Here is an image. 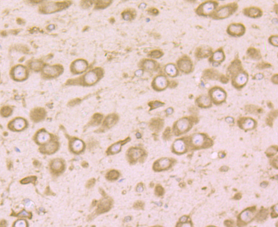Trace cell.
I'll list each match as a JSON object with an SVG mask.
<instances>
[{"label": "cell", "mask_w": 278, "mask_h": 227, "mask_svg": "<svg viewBox=\"0 0 278 227\" xmlns=\"http://www.w3.org/2000/svg\"><path fill=\"white\" fill-rule=\"evenodd\" d=\"M237 9V4L235 3L224 6L219 9L215 13L213 18L216 19L227 18L233 14Z\"/></svg>", "instance_id": "6da1fadb"}, {"label": "cell", "mask_w": 278, "mask_h": 227, "mask_svg": "<svg viewBox=\"0 0 278 227\" xmlns=\"http://www.w3.org/2000/svg\"><path fill=\"white\" fill-rule=\"evenodd\" d=\"M218 4L216 2H207L199 6L196 10V13L201 16H207L216 9Z\"/></svg>", "instance_id": "7a4b0ae2"}, {"label": "cell", "mask_w": 278, "mask_h": 227, "mask_svg": "<svg viewBox=\"0 0 278 227\" xmlns=\"http://www.w3.org/2000/svg\"><path fill=\"white\" fill-rule=\"evenodd\" d=\"M245 27L244 25L239 23L231 24L227 29V33L232 36L239 37L245 33Z\"/></svg>", "instance_id": "3957f363"}, {"label": "cell", "mask_w": 278, "mask_h": 227, "mask_svg": "<svg viewBox=\"0 0 278 227\" xmlns=\"http://www.w3.org/2000/svg\"><path fill=\"white\" fill-rule=\"evenodd\" d=\"M67 3H57L55 2H49L44 4L42 8L43 12L46 13H53L55 11L64 8L67 6Z\"/></svg>", "instance_id": "277c9868"}, {"label": "cell", "mask_w": 278, "mask_h": 227, "mask_svg": "<svg viewBox=\"0 0 278 227\" xmlns=\"http://www.w3.org/2000/svg\"><path fill=\"white\" fill-rule=\"evenodd\" d=\"M13 78L17 80H25L27 76L26 69L22 65H18L14 68L13 72Z\"/></svg>", "instance_id": "5b68a950"}, {"label": "cell", "mask_w": 278, "mask_h": 227, "mask_svg": "<svg viewBox=\"0 0 278 227\" xmlns=\"http://www.w3.org/2000/svg\"><path fill=\"white\" fill-rule=\"evenodd\" d=\"M87 68V62L82 60L76 61L72 65V71L76 73H83L86 71Z\"/></svg>", "instance_id": "8992f818"}, {"label": "cell", "mask_w": 278, "mask_h": 227, "mask_svg": "<svg viewBox=\"0 0 278 227\" xmlns=\"http://www.w3.org/2000/svg\"><path fill=\"white\" fill-rule=\"evenodd\" d=\"M178 64L180 69L184 73H189L192 70V62L190 60L187 58H183L180 60L178 62Z\"/></svg>", "instance_id": "52a82bcc"}, {"label": "cell", "mask_w": 278, "mask_h": 227, "mask_svg": "<svg viewBox=\"0 0 278 227\" xmlns=\"http://www.w3.org/2000/svg\"><path fill=\"white\" fill-rule=\"evenodd\" d=\"M243 14L251 18H257L262 16V11L259 8L251 7L247 8L243 11Z\"/></svg>", "instance_id": "ba28073f"}, {"label": "cell", "mask_w": 278, "mask_h": 227, "mask_svg": "<svg viewBox=\"0 0 278 227\" xmlns=\"http://www.w3.org/2000/svg\"><path fill=\"white\" fill-rule=\"evenodd\" d=\"M211 94L213 101L217 102H222L226 98L225 92L219 88L213 89L211 91Z\"/></svg>", "instance_id": "9c48e42d"}, {"label": "cell", "mask_w": 278, "mask_h": 227, "mask_svg": "<svg viewBox=\"0 0 278 227\" xmlns=\"http://www.w3.org/2000/svg\"><path fill=\"white\" fill-rule=\"evenodd\" d=\"M168 85L167 80L165 76H161L156 78L153 83L154 89L157 90L164 89Z\"/></svg>", "instance_id": "30bf717a"}, {"label": "cell", "mask_w": 278, "mask_h": 227, "mask_svg": "<svg viewBox=\"0 0 278 227\" xmlns=\"http://www.w3.org/2000/svg\"><path fill=\"white\" fill-rule=\"evenodd\" d=\"M61 68L57 66H45L43 69V72L48 76L54 77L57 76L61 72Z\"/></svg>", "instance_id": "8fae6325"}, {"label": "cell", "mask_w": 278, "mask_h": 227, "mask_svg": "<svg viewBox=\"0 0 278 227\" xmlns=\"http://www.w3.org/2000/svg\"><path fill=\"white\" fill-rule=\"evenodd\" d=\"M112 205V201L110 199H103L99 204L97 212L99 213H102L107 212L111 209Z\"/></svg>", "instance_id": "7c38bea8"}, {"label": "cell", "mask_w": 278, "mask_h": 227, "mask_svg": "<svg viewBox=\"0 0 278 227\" xmlns=\"http://www.w3.org/2000/svg\"><path fill=\"white\" fill-rule=\"evenodd\" d=\"M98 76L94 71H90L84 76V80L85 84L92 85L96 83L98 80Z\"/></svg>", "instance_id": "4fadbf2b"}, {"label": "cell", "mask_w": 278, "mask_h": 227, "mask_svg": "<svg viewBox=\"0 0 278 227\" xmlns=\"http://www.w3.org/2000/svg\"><path fill=\"white\" fill-rule=\"evenodd\" d=\"M247 76L245 73H240L238 74L233 81L235 86L240 87L243 86L247 81Z\"/></svg>", "instance_id": "5bb4252c"}, {"label": "cell", "mask_w": 278, "mask_h": 227, "mask_svg": "<svg viewBox=\"0 0 278 227\" xmlns=\"http://www.w3.org/2000/svg\"><path fill=\"white\" fill-rule=\"evenodd\" d=\"M26 122L22 118H18L13 122L10 125V127L15 131H21L26 126Z\"/></svg>", "instance_id": "9a60e30c"}, {"label": "cell", "mask_w": 278, "mask_h": 227, "mask_svg": "<svg viewBox=\"0 0 278 227\" xmlns=\"http://www.w3.org/2000/svg\"><path fill=\"white\" fill-rule=\"evenodd\" d=\"M51 139V135L45 131H41L39 132L36 136V141L38 143L43 144L47 143Z\"/></svg>", "instance_id": "2e32d148"}, {"label": "cell", "mask_w": 278, "mask_h": 227, "mask_svg": "<svg viewBox=\"0 0 278 227\" xmlns=\"http://www.w3.org/2000/svg\"><path fill=\"white\" fill-rule=\"evenodd\" d=\"M84 143L80 140H75L72 142L71 148L73 152L75 153H80L83 151L84 149Z\"/></svg>", "instance_id": "e0dca14e"}, {"label": "cell", "mask_w": 278, "mask_h": 227, "mask_svg": "<svg viewBox=\"0 0 278 227\" xmlns=\"http://www.w3.org/2000/svg\"><path fill=\"white\" fill-rule=\"evenodd\" d=\"M170 163L171 162L168 159H162L155 163L154 166V170H159L166 169L170 167Z\"/></svg>", "instance_id": "ac0fdd59"}, {"label": "cell", "mask_w": 278, "mask_h": 227, "mask_svg": "<svg viewBox=\"0 0 278 227\" xmlns=\"http://www.w3.org/2000/svg\"><path fill=\"white\" fill-rule=\"evenodd\" d=\"M212 54L211 49L207 47H200L196 52V56L200 58L207 57Z\"/></svg>", "instance_id": "d6986e66"}, {"label": "cell", "mask_w": 278, "mask_h": 227, "mask_svg": "<svg viewBox=\"0 0 278 227\" xmlns=\"http://www.w3.org/2000/svg\"><path fill=\"white\" fill-rule=\"evenodd\" d=\"M51 167L54 172H62L64 170V165L60 160L56 159L52 162Z\"/></svg>", "instance_id": "ffe728a7"}, {"label": "cell", "mask_w": 278, "mask_h": 227, "mask_svg": "<svg viewBox=\"0 0 278 227\" xmlns=\"http://www.w3.org/2000/svg\"><path fill=\"white\" fill-rule=\"evenodd\" d=\"M190 122L186 119L180 120L177 123L176 127L178 130L181 132H183L188 129Z\"/></svg>", "instance_id": "44dd1931"}, {"label": "cell", "mask_w": 278, "mask_h": 227, "mask_svg": "<svg viewBox=\"0 0 278 227\" xmlns=\"http://www.w3.org/2000/svg\"><path fill=\"white\" fill-rule=\"evenodd\" d=\"M58 145L56 142H52L45 146L44 147V150H42L44 153L50 154L54 153L57 150Z\"/></svg>", "instance_id": "7402d4cb"}, {"label": "cell", "mask_w": 278, "mask_h": 227, "mask_svg": "<svg viewBox=\"0 0 278 227\" xmlns=\"http://www.w3.org/2000/svg\"><path fill=\"white\" fill-rule=\"evenodd\" d=\"M225 59V55L223 51L219 50L216 51L213 53L211 60L215 62H223Z\"/></svg>", "instance_id": "603a6c76"}, {"label": "cell", "mask_w": 278, "mask_h": 227, "mask_svg": "<svg viewBox=\"0 0 278 227\" xmlns=\"http://www.w3.org/2000/svg\"><path fill=\"white\" fill-rule=\"evenodd\" d=\"M143 155V152L140 149H132L129 152L130 158L134 160H137Z\"/></svg>", "instance_id": "cb8c5ba5"}, {"label": "cell", "mask_w": 278, "mask_h": 227, "mask_svg": "<svg viewBox=\"0 0 278 227\" xmlns=\"http://www.w3.org/2000/svg\"><path fill=\"white\" fill-rule=\"evenodd\" d=\"M247 55L252 59L260 60L261 58V55L258 50L254 48H250L247 50Z\"/></svg>", "instance_id": "d4e9b609"}, {"label": "cell", "mask_w": 278, "mask_h": 227, "mask_svg": "<svg viewBox=\"0 0 278 227\" xmlns=\"http://www.w3.org/2000/svg\"><path fill=\"white\" fill-rule=\"evenodd\" d=\"M165 71L168 75L170 76H174L177 74L178 71L176 68L173 64H169L165 68Z\"/></svg>", "instance_id": "484cf974"}, {"label": "cell", "mask_w": 278, "mask_h": 227, "mask_svg": "<svg viewBox=\"0 0 278 227\" xmlns=\"http://www.w3.org/2000/svg\"><path fill=\"white\" fill-rule=\"evenodd\" d=\"M198 102L200 105L203 107L209 106L211 103L210 99L205 96H203L199 98L198 100Z\"/></svg>", "instance_id": "4316f807"}, {"label": "cell", "mask_w": 278, "mask_h": 227, "mask_svg": "<svg viewBox=\"0 0 278 227\" xmlns=\"http://www.w3.org/2000/svg\"><path fill=\"white\" fill-rule=\"evenodd\" d=\"M174 148L176 152L180 153L183 152L185 150V145L183 141H177L174 143Z\"/></svg>", "instance_id": "83f0119b"}, {"label": "cell", "mask_w": 278, "mask_h": 227, "mask_svg": "<svg viewBox=\"0 0 278 227\" xmlns=\"http://www.w3.org/2000/svg\"><path fill=\"white\" fill-rule=\"evenodd\" d=\"M203 138L201 134H196L192 138V143L196 146H200L203 143Z\"/></svg>", "instance_id": "f1b7e54d"}, {"label": "cell", "mask_w": 278, "mask_h": 227, "mask_svg": "<svg viewBox=\"0 0 278 227\" xmlns=\"http://www.w3.org/2000/svg\"><path fill=\"white\" fill-rule=\"evenodd\" d=\"M119 176V173L116 170H112L107 174L106 178L110 180H117Z\"/></svg>", "instance_id": "f546056e"}, {"label": "cell", "mask_w": 278, "mask_h": 227, "mask_svg": "<svg viewBox=\"0 0 278 227\" xmlns=\"http://www.w3.org/2000/svg\"><path fill=\"white\" fill-rule=\"evenodd\" d=\"M121 143H117L116 144H113L110 149H109V152L110 154H115L117 153L121 149Z\"/></svg>", "instance_id": "4dcf8cb0"}, {"label": "cell", "mask_w": 278, "mask_h": 227, "mask_svg": "<svg viewBox=\"0 0 278 227\" xmlns=\"http://www.w3.org/2000/svg\"><path fill=\"white\" fill-rule=\"evenodd\" d=\"M143 67L147 70H152L155 67V64L154 61L147 60L143 63Z\"/></svg>", "instance_id": "1f68e13d"}, {"label": "cell", "mask_w": 278, "mask_h": 227, "mask_svg": "<svg viewBox=\"0 0 278 227\" xmlns=\"http://www.w3.org/2000/svg\"><path fill=\"white\" fill-rule=\"evenodd\" d=\"M42 67V62H38V61H34L31 62V67L33 70L35 71H39Z\"/></svg>", "instance_id": "d6a6232c"}, {"label": "cell", "mask_w": 278, "mask_h": 227, "mask_svg": "<svg viewBox=\"0 0 278 227\" xmlns=\"http://www.w3.org/2000/svg\"><path fill=\"white\" fill-rule=\"evenodd\" d=\"M36 180V177L35 176L29 177L25 178L21 181V183L23 184H27L29 183H34Z\"/></svg>", "instance_id": "836d02e7"}, {"label": "cell", "mask_w": 278, "mask_h": 227, "mask_svg": "<svg viewBox=\"0 0 278 227\" xmlns=\"http://www.w3.org/2000/svg\"><path fill=\"white\" fill-rule=\"evenodd\" d=\"M252 217V214H251V212H249V211H246L242 213V216H241L242 220L244 221H250Z\"/></svg>", "instance_id": "e575fe53"}, {"label": "cell", "mask_w": 278, "mask_h": 227, "mask_svg": "<svg viewBox=\"0 0 278 227\" xmlns=\"http://www.w3.org/2000/svg\"><path fill=\"white\" fill-rule=\"evenodd\" d=\"M12 113V110L10 108L8 107H5L3 108L1 111V113L3 116L7 117L9 116Z\"/></svg>", "instance_id": "d590c367"}, {"label": "cell", "mask_w": 278, "mask_h": 227, "mask_svg": "<svg viewBox=\"0 0 278 227\" xmlns=\"http://www.w3.org/2000/svg\"><path fill=\"white\" fill-rule=\"evenodd\" d=\"M269 42L273 46L278 47V36L273 35L269 39Z\"/></svg>", "instance_id": "8d00e7d4"}, {"label": "cell", "mask_w": 278, "mask_h": 227, "mask_svg": "<svg viewBox=\"0 0 278 227\" xmlns=\"http://www.w3.org/2000/svg\"><path fill=\"white\" fill-rule=\"evenodd\" d=\"M162 53L159 51H153L150 53V56L152 58H154L155 59H158L161 58L162 56Z\"/></svg>", "instance_id": "74e56055"}, {"label": "cell", "mask_w": 278, "mask_h": 227, "mask_svg": "<svg viewBox=\"0 0 278 227\" xmlns=\"http://www.w3.org/2000/svg\"><path fill=\"white\" fill-rule=\"evenodd\" d=\"M254 126V122L251 120H247L243 123V127L244 129H248L252 128Z\"/></svg>", "instance_id": "f35d334b"}, {"label": "cell", "mask_w": 278, "mask_h": 227, "mask_svg": "<svg viewBox=\"0 0 278 227\" xmlns=\"http://www.w3.org/2000/svg\"><path fill=\"white\" fill-rule=\"evenodd\" d=\"M27 223L24 220H19L17 221L14 225V227H26Z\"/></svg>", "instance_id": "ab89813d"}, {"label": "cell", "mask_w": 278, "mask_h": 227, "mask_svg": "<svg viewBox=\"0 0 278 227\" xmlns=\"http://www.w3.org/2000/svg\"><path fill=\"white\" fill-rule=\"evenodd\" d=\"M123 18L125 20H129L132 18V15L129 12H125L123 14Z\"/></svg>", "instance_id": "60d3db41"}, {"label": "cell", "mask_w": 278, "mask_h": 227, "mask_svg": "<svg viewBox=\"0 0 278 227\" xmlns=\"http://www.w3.org/2000/svg\"><path fill=\"white\" fill-rule=\"evenodd\" d=\"M18 216L19 217H27L29 218H31V213L26 212L25 210H24V211H22V212L20 213L18 215Z\"/></svg>", "instance_id": "b9f144b4"}, {"label": "cell", "mask_w": 278, "mask_h": 227, "mask_svg": "<svg viewBox=\"0 0 278 227\" xmlns=\"http://www.w3.org/2000/svg\"><path fill=\"white\" fill-rule=\"evenodd\" d=\"M96 182V180L94 179H92L88 181L86 184L87 188H91L94 186Z\"/></svg>", "instance_id": "7bdbcfd3"}, {"label": "cell", "mask_w": 278, "mask_h": 227, "mask_svg": "<svg viewBox=\"0 0 278 227\" xmlns=\"http://www.w3.org/2000/svg\"><path fill=\"white\" fill-rule=\"evenodd\" d=\"M114 122V118L113 117H108L105 120V123L107 125L110 126V125H112Z\"/></svg>", "instance_id": "ee69618b"}, {"label": "cell", "mask_w": 278, "mask_h": 227, "mask_svg": "<svg viewBox=\"0 0 278 227\" xmlns=\"http://www.w3.org/2000/svg\"><path fill=\"white\" fill-rule=\"evenodd\" d=\"M156 192L158 195H161L163 194V189L161 187L158 186L156 189Z\"/></svg>", "instance_id": "f6af8a7d"}, {"label": "cell", "mask_w": 278, "mask_h": 227, "mask_svg": "<svg viewBox=\"0 0 278 227\" xmlns=\"http://www.w3.org/2000/svg\"><path fill=\"white\" fill-rule=\"evenodd\" d=\"M143 206V204L141 202H137L135 204L134 207L137 208H141Z\"/></svg>", "instance_id": "bcb514c9"}, {"label": "cell", "mask_w": 278, "mask_h": 227, "mask_svg": "<svg viewBox=\"0 0 278 227\" xmlns=\"http://www.w3.org/2000/svg\"><path fill=\"white\" fill-rule=\"evenodd\" d=\"M142 74H143V71H142V70H138V71H137V72H136V75L137 76H141L142 75Z\"/></svg>", "instance_id": "7dc6e473"}, {"label": "cell", "mask_w": 278, "mask_h": 227, "mask_svg": "<svg viewBox=\"0 0 278 227\" xmlns=\"http://www.w3.org/2000/svg\"><path fill=\"white\" fill-rule=\"evenodd\" d=\"M137 191H139V192H141V191H143V187H142V186H141V185L139 186L138 187V188H137Z\"/></svg>", "instance_id": "c3c4849f"}, {"label": "cell", "mask_w": 278, "mask_h": 227, "mask_svg": "<svg viewBox=\"0 0 278 227\" xmlns=\"http://www.w3.org/2000/svg\"><path fill=\"white\" fill-rule=\"evenodd\" d=\"M54 28H55V26H54V25H53V24L50 25L48 27V28L50 30H53L54 29Z\"/></svg>", "instance_id": "681fc988"}, {"label": "cell", "mask_w": 278, "mask_h": 227, "mask_svg": "<svg viewBox=\"0 0 278 227\" xmlns=\"http://www.w3.org/2000/svg\"><path fill=\"white\" fill-rule=\"evenodd\" d=\"M187 219V218L186 217H183L181 218V220L182 222H185L186 221Z\"/></svg>", "instance_id": "f907efd6"}]
</instances>
